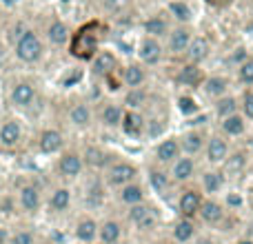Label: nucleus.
Instances as JSON below:
<instances>
[{
    "mask_svg": "<svg viewBox=\"0 0 253 244\" xmlns=\"http://www.w3.org/2000/svg\"><path fill=\"white\" fill-rule=\"evenodd\" d=\"M231 149H233L231 147V140L224 138L220 131H213V133H209V138H207V144H205V151H202L207 166H222V162L229 158Z\"/></svg>",
    "mask_w": 253,
    "mask_h": 244,
    "instance_id": "423d86ee",
    "label": "nucleus"
},
{
    "mask_svg": "<svg viewBox=\"0 0 253 244\" xmlns=\"http://www.w3.org/2000/svg\"><path fill=\"white\" fill-rule=\"evenodd\" d=\"M205 200V193H202L200 187L196 184H184L180 187L178 191V215L180 218H191V220H198V211H200V204Z\"/></svg>",
    "mask_w": 253,
    "mask_h": 244,
    "instance_id": "39448f33",
    "label": "nucleus"
},
{
    "mask_svg": "<svg viewBox=\"0 0 253 244\" xmlns=\"http://www.w3.org/2000/svg\"><path fill=\"white\" fill-rule=\"evenodd\" d=\"M205 69H202V65H191V62H180V67L175 69L173 74V82L178 84V87L182 89H189V91H193V89H200L202 82H205Z\"/></svg>",
    "mask_w": 253,
    "mask_h": 244,
    "instance_id": "9d476101",
    "label": "nucleus"
},
{
    "mask_svg": "<svg viewBox=\"0 0 253 244\" xmlns=\"http://www.w3.org/2000/svg\"><path fill=\"white\" fill-rule=\"evenodd\" d=\"M171 27H173V22H171V18L167 13H153V16L142 20V34L158 40H165L169 36Z\"/></svg>",
    "mask_w": 253,
    "mask_h": 244,
    "instance_id": "a211bd4d",
    "label": "nucleus"
},
{
    "mask_svg": "<svg viewBox=\"0 0 253 244\" xmlns=\"http://www.w3.org/2000/svg\"><path fill=\"white\" fill-rule=\"evenodd\" d=\"M211 51H213V47H211V40L207 38V36H193V40H191V44H189V49L184 51L182 60L191 62V65H205V62L209 60Z\"/></svg>",
    "mask_w": 253,
    "mask_h": 244,
    "instance_id": "dca6fc26",
    "label": "nucleus"
},
{
    "mask_svg": "<svg viewBox=\"0 0 253 244\" xmlns=\"http://www.w3.org/2000/svg\"><path fill=\"white\" fill-rule=\"evenodd\" d=\"M138 175H140V169L133 164V162H129V160H114L105 169V182H107V187L120 189V187H125V184L138 180Z\"/></svg>",
    "mask_w": 253,
    "mask_h": 244,
    "instance_id": "0eeeda50",
    "label": "nucleus"
},
{
    "mask_svg": "<svg viewBox=\"0 0 253 244\" xmlns=\"http://www.w3.org/2000/svg\"><path fill=\"white\" fill-rule=\"evenodd\" d=\"M245 238H251L253 240V218L247 222V227H245Z\"/></svg>",
    "mask_w": 253,
    "mask_h": 244,
    "instance_id": "5fc2aeb1",
    "label": "nucleus"
},
{
    "mask_svg": "<svg viewBox=\"0 0 253 244\" xmlns=\"http://www.w3.org/2000/svg\"><path fill=\"white\" fill-rule=\"evenodd\" d=\"M151 102V91L147 87H135V89H126L123 107L131 111H144Z\"/></svg>",
    "mask_w": 253,
    "mask_h": 244,
    "instance_id": "cd10ccee",
    "label": "nucleus"
},
{
    "mask_svg": "<svg viewBox=\"0 0 253 244\" xmlns=\"http://www.w3.org/2000/svg\"><path fill=\"white\" fill-rule=\"evenodd\" d=\"M147 182H149V189H151L156 196H160L162 200L171 198L175 193V182L169 173V166H162L158 162H151L147 166Z\"/></svg>",
    "mask_w": 253,
    "mask_h": 244,
    "instance_id": "7ed1b4c3",
    "label": "nucleus"
},
{
    "mask_svg": "<svg viewBox=\"0 0 253 244\" xmlns=\"http://www.w3.org/2000/svg\"><path fill=\"white\" fill-rule=\"evenodd\" d=\"M227 175L222 173L220 166H207V169L200 171V189L205 196H213L218 198L220 193L227 189Z\"/></svg>",
    "mask_w": 253,
    "mask_h": 244,
    "instance_id": "f8f14e48",
    "label": "nucleus"
},
{
    "mask_svg": "<svg viewBox=\"0 0 253 244\" xmlns=\"http://www.w3.org/2000/svg\"><path fill=\"white\" fill-rule=\"evenodd\" d=\"M98 240H100V244H118L123 240V222L114 218L105 220L98 227Z\"/></svg>",
    "mask_w": 253,
    "mask_h": 244,
    "instance_id": "2f4dec72",
    "label": "nucleus"
},
{
    "mask_svg": "<svg viewBox=\"0 0 253 244\" xmlns=\"http://www.w3.org/2000/svg\"><path fill=\"white\" fill-rule=\"evenodd\" d=\"M167 16L171 18L173 25H191L193 20V9L184 0H169L167 2Z\"/></svg>",
    "mask_w": 253,
    "mask_h": 244,
    "instance_id": "c85d7f7f",
    "label": "nucleus"
},
{
    "mask_svg": "<svg viewBox=\"0 0 253 244\" xmlns=\"http://www.w3.org/2000/svg\"><path fill=\"white\" fill-rule=\"evenodd\" d=\"M180 156H182V149H180L178 135H165V138H160V142L156 144V149H153V162H158V164H162V166H169L171 162L178 160Z\"/></svg>",
    "mask_w": 253,
    "mask_h": 244,
    "instance_id": "4468645a",
    "label": "nucleus"
},
{
    "mask_svg": "<svg viewBox=\"0 0 253 244\" xmlns=\"http://www.w3.org/2000/svg\"><path fill=\"white\" fill-rule=\"evenodd\" d=\"M118 200H120V204H125V206H133V204H140V202H147V189H144V184L140 182V180H133V182L118 189Z\"/></svg>",
    "mask_w": 253,
    "mask_h": 244,
    "instance_id": "393cba45",
    "label": "nucleus"
},
{
    "mask_svg": "<svg viewBox=\"0 0 253 244\" xmlns=\"http://www.w3.org/2000/svg\"><path fill=\"white\" fill-rule=\"evenodd\" d=\"M238 98H240V114L247 118V122H253V87L242 89Z\"/></svg>",
    "mask_w": 253,
    "mask_h": 244,
    "instance_id": "c03bdc74",
    "label": "nucleus"
},
{
    "mask_svg": "<svg viewBox=\"0 0 253 244\" xmlns=\"http://www.w3.org/2000/svg\"><path fill=\"white\" fill-rule=\"evenodd\" d=\"M69 206H71V191L67 187L56 189V191L49 196V209H51L53 213H62V211H67Z\"/></svg>",
    "mask_w": 253,
    "mask_h": 244,
    "instance_id": "4c0bfd02",
    "label": "nucleus"
},
{
    "mask_svg": "<svg viewBox=\"0 0 253 244\" xmlns=\"http://www.w3.org/2000/svg\"><path fill=\"white\" fill-rule=\"evenodd\" d=\"M249 2H251V4H253V0H249Z\"/></svg>",
    "mask_w": 253,
    "mask_h": 244,
    "instance_id": "052dcab7",
    "label": "nucleus"
},
{
    "mask_svg": "<svg viewBox=\"0 0 253 244\" xmlns=\"http://www.w3.org/2000/svg\"><path fill=\"white\" fill-rule=\"evenodd\" d=\"M247 56H249V51H247L245 47H238V49H233V53H231V58H229V62H231V65H233V69H236V67L240 65V62L245 60Z\"/></svg>",
    "mask_w": 253,
    "mask_h": 244,
    "instance_id": "09e8293b",
    "label": "nucleus"
},
{
    "mask_svg": "<svg viewBox=\"0 0 253 244\" xmlns=\"http://www.w3.org/2000/svg\"><path fill=\"white\" fill-rule=\"evenodd\" d=\"M169 173H171V178H173L175 187L191 184L193 178L198 175V160L191 156H180L178 160H173L169 164Z\"/></svg>",
    "mask_w": 253,
    "mask_h": 244,
    "instance_id": "9b49d317",
    "label": "nucleus"
},
{
    "mask_svg": "<svg viewBox=\"0 0 253 244\" xmlns=\"http://www.w3.org/2000/svg\"><path fill=\"white\" fill-rule=\"evenodd\" d=\"M178 111L187 120H191V118H196V116H200L202 107H200V102L191 96V93H182V96L178 98Z\"/></svg>",
    "mask_w": 253,
    "mask_h": 244,
    "instance_id": "ea45409f",
    "label": "nucleus"
},
{
    "mask_svg": "<svg viewBox=\"0 0 253 244\" xmlns=\"http://www.w3.org/2000/svg\"><path fill=\"white\" fill-rule=\"evenodd\" d=\"M84 169V160H83V153H76V151H65L58 160V173L62 175L65 180H76L80 178Z\"/></svg>",
    "mask_w": 253,
    "mask_h": 244,
    "instance_id": "6ab92c4d",
    "label": "nucleus"
},
{
    "mask_svg": "<svg viewBox=\"0 0 253 244\" xmlns=\"http://www.w3.org/2000/svg\"><path fill=\"white\" fill-rule=\"evenodd\" d=\"M205 2L213 9H224V7H229V4H233V0H205Z\"/></svg>",
    "mask_w": 253,
    "mask_h": 244,
    "instance_id": "864d4df0",
    "label": "nucleus"
},
{
    "mask_svg": "<svg viewBox=\"0 0 253 244\" xmlns=\"http://www.w3.org/2000/svg\"><path fill=\"white\" fill-rule=\"evenodd\" d=\"M151 202H140V204H133V206H126V220H129L131 224H135L142 215H147L149 211H151Z\"/></svg>",
    "mask_w": 253,
    "mask_h": 244,
    "instance_id": "a18cd8bd",
    "label": "nucleus"
},
{
    "mask_svg": "<svg viewBox=\"0 0 253 244\" xmlns=\"http://www.w3.org/2000/svg\"><path fill=\"white\" fill-rule=\"evenodd\" d=\"M191 244H222V242H220L218 238H213V236H196Z\"/></svg>",
    "mask_w": 253,
    "mask_h": 244,
    "instance_id": "603ef678",
    "label": "nucleus"
},
{
    "mask_svg": "<svg viewBox=\"0 0 253 244\" xmlns=\"http://www.w3.org/2000/svg\"><path fill=\"white\" fill-rule=\"evenodd\" d=\"M247 204H249V209L253 211V189H251V193H249V198H247Z\"/></svg>",
    "mask_w": 253,
    "mask_h": 244,
    "instance_id": "4d7b16f0",
    "label": "nucleus"
},
{
    "mask_svg": "<svg viewBox=\"0 0 253 244\" xmlns=\"http://www.w3.org/2000/svg\"><path fill=\"white\" fill-rule=\"evenodd\" d=\"M44 53V44L40 40V36L36 34L34 29H25L20 36H18L16 42V58L20 62H27V65H34L42 58Z\"/></svg>",
    "mask_w": 253,
    "mask_h": 244,
    "instance_id": "f03ea898",
    "label": "nucleus"
},
{
    "mask_svg": "<svg viewBox=\"0 0 253 244\" xmlns=\"http://www.w3.org/2000/svg\"><path fill=\"white\" fill-rule=\"evenodd\" d=\"M4 238H7V233H4V229H0V244L4 242Z\"/></svg>",
    "mask_w": 253,
    "mask_h": 244,
    "instance_id": "13d9d810",
    "label": "nucleus"
},
{
    "mask_svg": "<svg viewBox=\"0 0 253 244\" xmlns=\"http://www.w3.org/2000/svg\"><path fill=\"white\" fill-rule=\"evenodd\" d=\"M123 116H125V107L120 105V102H105V105L100 107L98 120H100V124L107 126V129H120Z\"/></svg>",
    "mask_w": 253,
    "mask_h": 244,
    "instance_id": "a878e982",
    "label": "nucleus"
},
{
    "mask_svg": "<svg viewBox=\"0 0 253 244\" xmlns=\"http://www.w3.org/2000/svg\"><path fill=\"white\" fill-rule=\"evenodd\" d=\"M20 138H22V129H20V124H18L16 120L2 122V126H0V144H2L4 149L18 147Z\"/></svg>",
    "mask_w": 253,
    "mask_h": 244,
    "instance_id": "c9c22d12",
    "label": "nucleus"
},
{
    "mask_svg": "<svg viewBox=\"0 0 253 244\" xmlns=\"http://www.w3.org/2000/svg\"><path fill=\"white\" fill-rule=\"evenodd\" d=\"M224 206H227V209H231V206H242L245 204V200H242L240 196H236V191H231V193H227V198H224Z\"/></svg>",
    "mask_w": 253,
    "mask_h": 244,
    "instance_id": "3c124183",
    "label": "nucleus"
},
{
    "mask_svg": "<svg viewBox=\"0 0 253 244\" xmlns=\"http://www.w3.org/2000/svg\"><path fill=\"white\" fill-rule=\"evenodd\" d=\"M11 244H34V236L29 231H18L11 236Z\"/></svg>",
    "mask_w": 253,
    "mask_h": 244,
    "instance_id": "8fccbe9b",
    "label": "nucleus"
},
{
    "mask_svg": "<svg viewBox=\"0 0 253 244\" xmlns=\"http://www.w3.org/2000/svg\"><path fill=\"white\" fill-rule=\"evenodd\" d=\"M198 236V224L191 218H180L171 224V240L175 244H191L193 238Z\"/></svg>",
    "mask_w": 253,
    "mask_h": 244,
    "instance_id": "b1692460",
    "label": "nucleus"
},
{
    "mask_svg": "<svg viewBox=\"0 0 253 244\" xmlns=\"http://www.w3.org/2000/svg\"><path fill=\"white\" fill-rule=\"evenodd\" d=\"M158 227H160V211H158L156 206H151V211H149L147 215H142V218L133 224V229L138 233H153Z\"/></svg>",
    "mask_w": 253,
    "mask_h": 244,
    "instance_id": "a19ab883",
    "label": "nucleus"
},
{
    "mask_svg": "<svg viewBox=\"0 0 253 244\" xmlns=\"http://www.w3.org/2000/svg\"><path fill=\"white\" fill-rule=\"evenodd\" d=\"M65 147V135L60 133L58 129H47V131H42L40 133V138H38V149L42 153H58L60 149Z\"/></svg>",
    "mask_w": 253,
    "mask_h": 244,
    "instance_id": "473e14b6",
    "label": "nucleus"
},
{
    "mask_svg": "<svg viewBox=\"0 0 253 244\" xmlns=\"http://www.w3.org/2000/svg\"><path fill=\"white\" fill-rule=\"evenodd\" d=\"M120 129H123V133L129 135V138H144V129H147V116H144V111L125 109Z\"/></svg>",
    "mask_w": 253,
    "mask_h": 244,
    "instance_id": "4be33fe9",
    "label": "nucleus"
},
{
    "mask_svg": "<svg viewBox=\"0 0 253 244\" xmlns=\"http://www.w3.org/2000/svg\"><path fill=\"white\" fill-rule=\"evenodd\" d=\"M236 244H253V240H251V238H245V236H242V238H240V240H238Z\"/></svg>",
    "mask_w": 253,
    "mask_h": 244,
    "instance_id": "6e6d98bb",
    "label": "nucleus"
},
{
    "mask_svg": "<svg viewBox=\"0 0 253 244\" xmlns=\"http://www.w3.org/2000/svg\"><path fill=\"white\" fill-rule=\"evenodd\" d=\"M231 78L224 74H211V76H205V82H202V93H205L207 98H211V100H215V98L224 96V93L231 91Z\"/></svg>",
    "mask_w": 253,
    "mask_h": 244,
    "instance_id": "5701e85b",
    "label": "nucleus"
},
{
    "mask_svg": "<svg viewBox=\"0 0 253 244\" xmlns=\"http://www.w3.org/2000/svg\"><path fill=\"white\" fill-rule=\"evenodd\" d=\"M249 129V122H247L245 116L238 111V114H231L227 118L218 120V131L229 140H236V138H242Z\"/></svg>",
    "mask_w": 253,
    "mask_h": 244,
    "instance_id": "aec40b11",
    "label": "nucleus"
},
{
    "mask_svg": "<svg viewBox=\"0 0 253 244\" xmlns=\"http://www.w3.org/2000/svg\"><path fill=\"white\" fill-rule=\"evenodd\" d=\"M238 111H240V98H238L233 91L224 93V96H220L213 100V116L218 120L227 118V116H231V114H238Z\"/></svg>",
    "mask_w": 253,
    "mask_h": 244,
    "instance_id": "c756f323",
    "label": "nucleus"
},
{
    "mask_svg": "<svg viewBox=\"0 0 253 244\" xmlns=\"http://www.w3.org/2000/svg\"><path fill=\"white\" fill-rule=\"evenodd\" d=\"M227 218H229V209L224 206V202L220 200V198L205 196V200H202V204H200V211H198V220L209 229H218L227 222Z\"/></svg>",
    "mask_w": 253,
    "mask_h": 244,
    "instance_id": "20e7f679",
    "label": "nucleus"
},
{
    "mask_svg": "<svg viewBox=\"0 0 253 244\" xmlns=\"http://www.w3.org/2000/svg\"><path fill=\"white\" fill-rule=\"evenodd\" d=\"M20 204H22V209L27 211V213H36L38 211V206H40V193H38V189L36 187H22V191H20Z\"/></svg>",
    "mask_w": 253,
    "mask_h": 244,
    "instance_id": "79ce46f5",
    "label": "nucleus"
},
{
    "mask_svg": "<svg viewBox=\"0 0 253 244\" xmlns=\"http://www.w3.org/2000/svg\"><path fill=\"white\" fill-rule=\"evenodd\" d=\"M249 151L247 149H231V153H229V158L222 162V173L227 175V180H236V178H242L245 175V171L249 169Z\"/></svg>",
    "mask_w": 253,
    "mask_h": 244,
    "instance_id": "2eb2a0df",
    "label": "nucleus"
},
{
    "mask_svg": "<svg viewBox=\"0 0 253 244\" xmlns=\"http://www.w3.org/2000/svg\"><path fill=\"white\" fill-rule=\"evenodd\" d=\"M102 7L109 13H123L131 7V0H102Z\"/></svg>",
    "mask_w": 253,
    "mask_h": 244,
    "instance_id": "de8ad7c7",
    "label": "nucleus"
},
{
    "mask_svg": "<svg viewBox=\"0 0 253 244\" xmlns=\"http://www.w3.org/2000/svg\"><path fill=\"white\" fill-rule=\"evenodd\" d=\"M236 82L245 89L253 87V53H249V56L236 67Z\"/></svg>",
    "mask_w": 253,
    "mask_h": 244,
    "instance_id": "58836bf2",
    "label": "nucleus"
},
{
    "mask_svg": "<svg viewBox=\"0 0 253 244\" xmlns=\"http://www.w3.org/2000/svg\"><path fill=\"white\" fill-rule=\"evenodd\" d=\"M98 227H100V224L93 218L78 220V224H76V240L83 244H93L98 240Z\"/></svg>",
    "mask_w": 253,
    "mask_h": 244,
    "instance_id": "e433bc0d",
    "label": "nucleus"
},
{
    "mask_svg": "<svg viewBox=\"0 0 253 244\" xmlns=\"http://www.w3.org/2000/svg\"><path fill=\"white\" fill-rule=\"evenodd\" d=\"M47 40L53 44V47H65L71 40V29L67 22H62L60 18H53L47 25Z\"/></svg>",
    "mask_w": 253,
    "mask_h": 244,
    "instance_id": "7c9ffc66",
    "label": "nucleus"
},
{
    "mask_svg": "<svg viewBox=\"0 0 253 244\" xmlns=\"http://www.w3.org/2000/svg\"><path fill=\"white\" fill-rule=\"evenodd\" d=\"M69 122L76 126V129H87L93 122V111L87 102H76L69 109Z\"/></svg>",
    "mask_w": 253,
    "mask_h": 244,
    "instance_id": "f704fd0d",
    "label": "nucleus"
},
{
    "mask_svg": "<svg viewBox=\"0 0 253 244\" xmlns=\"http://www.w3.org/2000/svg\"><path fill=\"white\" fill-rule=\"evenodd\" d=\"M193 36L196 34H193L191 25H173L169 36L165 38V53L169 58H182L191 44Z\"/></svg>",
    "mask_w": 253,
    "mask_h": 244,
    "instance_id": "6e6552de",
    "label": "nucleus"
},
{
    "mask_svg": "<svg viewBox=\"0 0 253 244\" xmlns=\"http://www.w3.org/2000/svg\"><path fill=\"white\" fill-rule=\"evenodd\" d=\"M135 51H138V60L142 62L144 67H158L167 56L165 42L158 38H151V36H142Z\"/></svg>",
    "mask_w": 253,
    "mask_h": 244,
    "instance_id": "1a4fd4ad",
    "label": "nucleus"
},
{
    "mask_svg": "<svg viewBox=\"0 0 253 244\" xmlns=\"http://www.w3.org/2000/svg\"><path fill=\"white\" fill-rule=\"evenodd\" d=\"M84 200H87V204H91V206L102 204V200H105V189H102V184L93 182L91 187H87V196H84Z\"/></svg>",
    "mask_w": 253,
    "mask_h": 244,
    "instance_id": "49530a36",
    "label": "nucleus"
},
{
    "mask_svg": "<svg viewBox=\"0 0 253 244\" xmlns=\"http://www.w3.org/2000/svg\"><path fill=\"white\" fill-rule=\"evenodd\" d=\"M36 100V87L31 82H16L11 87V102L16 107H31V102Z\"/></svg>",
    "mask_w": 253,
    "mask_h": 244,
    "instance_id": "72a5a7b5",
    "label": "nucleus"
},
{
    "mask_svg": "<svg viewBox=\"0 0 253 244\" xmlns=\"http://www.w3.org/2000/svg\"><path fill=\"white\" fill-rule=\"evenodd\" d=\"M100 38H102V25L100 22H87L76 34H71L69 51L78 60H91L100 51Z\"/></svg>",
    "mask_w": 253,
    "mask_h": 244,
    "instance_id": "f257e3e1",
    "label": "nucleus"
},
{
    "mask_svg": "<svg viewBox=\"0 0 253 244\" xmlns=\"http://www.w3.org/2000/svg\"><path fill=\"white\" fill-rule=\"evenodd\" d=\"M167 129V118L162 116H149L147 118V129H144V138H158Z\"/></svg>",
    "mask_w": 253,
    "mask_h": 244,
    "instance_id": "37998d69",
    "label": "nucleus"
},
{
    "mask_svg": "<svg viewBox=\"0 0 253 244\" xmlns=\"http://www.w3.org/2000/svg\"><path fill=\"white\" fill-rule=\"evenodd\" d=\"M118 71V56L114 51H98L91 58V74L100 80H107Z\"/></svg>",
    "mask_w": 253,
    "mask_h": 244,
    "instance_id": "f3484780",
    "label": "nucleus"
},
{
    "mask_svg": "<svg viewBox=\"0 0 253 244\" xmlns=\"http://www.w3.org/2000/svg\"><path fill=\"white\" fill-rule=\"evenodd\" d=\"M207 138H209V133H207L205 129H200V126H191V129H187L182 135H178L180 149H182V156L198 158L202 151H205Z\"/></svg>",
    "mask_w": 253,
    "mask_h": 244,
    "instance_id": "ddd939ff",
    "label": "nucleus"
},
{
    "mask_svg": "<svg viewBox=\"0 0 253 244\" xmlns=\"http://www.w3.org/2000/svg\"><path fill=\"white\" fill-rule=\"evenodd\" d=\"M83 160H84V164L87 166H91V169H107V166L111 164V162L116 160V156H111L109 151H105L102 147H87L83 151Z\"/></svg>",
    "mask_w": 253,
    "mask_h": 244,
    "instance_id": "bb28decb",
    "label": "nucleus"
},
{
    "mask_svg": "<svg viewBox=\"0 0 253 244\" xmlns=\"http://www.w3.org/2000/svg\"><path fill=\"white\" fill-rule=\"evenodd\" d=\"M40 244H49V242H40Z\"/></svg>",
    "mask_w": 253,
    "mask_h": 244,
    "instance_id": "bf43d9fd",
    "label": "nucleus"
},
{
    "mask_svg": "<svg viewBox=\"0 0 253 244\" xmlns=\"http://www.w3.org/2000/svg\"><path fill=\"white\" fill-rule=\"evenodd\" d=\"M149 80L147 67L142 62H129L120 69V82L125 84L126 89H135V87H144Z\"/></svg>",
    "mask_w": 253,
    "mask_h": 244,
    "instance_id": "412c9836",
    "label": "nucleus"
}]
</instances>
